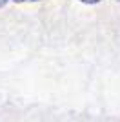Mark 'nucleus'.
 I'll return each instance as SVG.
<instances>
[{"instance_id":"obj_1","label":"nucleus","mask_w":120,"mask_h":122,"mask_svg":"<svg viewBox=\"0 0 120 122\" xmlns=\"http://www.w3.org/2000/svg\"><path fill=\"white\" fill-rule=\"evenodd\" d=\"M82 2H87V4H95V2H100V0H82Z\"/></svg>"},{"instance_id":"obj_2","label":"nucleus","mask_w":120,"mask_h":122,"mask_svg":"<svg viewBox=\"0 0 120 122\" xmlns=\"http://www.w3.org/2000/svg\"><path fill=\"white\" fill-rule=\"evenodd\" d=\"M5 2H7V0H0V7H2V5H4Z\"/></svg>"},{"instance_id":"obj_3","label":"nucleus","mask_w":120,"mask_h":122,"mask_svg":"<svg viewBox=\"0 0 120 122\" xmlns=\"http://www.w3.org/2000/svg\"><path fill=\"white\" fill-rule=\"evenodd\" d=\"M16 2H25V0H16Z\"/></svg>"}]
</instances>
